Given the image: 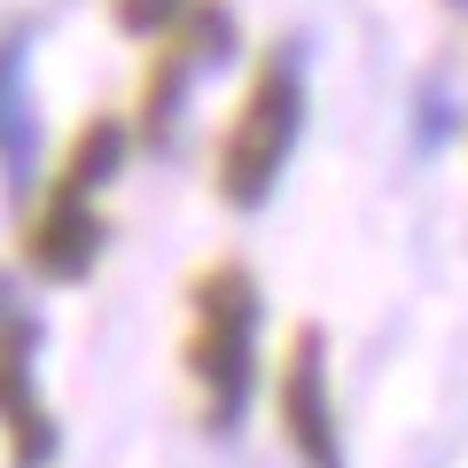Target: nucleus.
<instances>
[{"label":"nucleus","instance_id":"f257e3e1","mask_svg":"<svg viewBox=\"0 0 468 468\" xmlns=\"http://www.w3.org/2000/svg\"><path fill=\"white\" fill-rule=\"evenodd\" d=\"M187 375H196V399H203V430L227 437L250 406V375H258V282L242 266H211L196 282Z\"/></svg>","mask_w":468,"mask_h":468},{"label":"nucleus","instance_id":"f03ea898","mask_svg":"<svg viewBox=\"0 0 468 468\" xmlns=\"http://www.w3.org/2000/svg\"><path fill=\"white\" fill-rule=\"evenodd\" d=\"M297 133H304V63L289 48H273L258 63L250 94L227 125V149H218V196L234 211H258V203L282 187L289 156H297Z\"/></svg>","mask_w":468,"mask_h":468},{"label":"nucleus","instance_id":"7ed1b4c3","mask_svg":"<svg viewBox=\"0 0 468 468\" xmlns=\"http://www.w3.org/2000/svg\"><path fill=\"white\" fill-rule=\"evenodd\" d=\"M117 156H125V125H117V117H94V125L70 141V156H63V172H55L48 203H39L32 234H24V258H32L48 282H86V273H94L101 234H110V227H101V211H94V196L110 187Z\"/></svg>","mask_w":468,"mask_h":468},{"label":"nucleus","instance_id":"20e7f679","mask_svg":"<svg viewBox=\"0 0 468 468\" xmlns=\"http://www.w3.org/2000/svg\"><path fill=\"white\" fill-rule=\"evenodd\" d=\"M0 437L16 468L55 461V414L39 399V320L8 282H0Z\"/></svg>","mask_w":468,"mask_h":468},{"label":"nucleus","instance_id":"39448f33","mask_svg":"<svg viewBox=\"0 0 468 468\" xmlns=\"http://www.w3.org/2000/svg\"><path fill=\"white\" fill-rule=\"evenodd\" d=\"M282 437L304 468H344V421H335V390H328V335L297 328L282 367Z\"/></svg>","mask_w":468,"mask_h":468},{"label":"nucleus","instance_id":"423d86ee","mask_svg":"<svg viewBox=\"0 0 468 468\" xmlns=\"http://www.w3.org/2000/svg\"><path fill=\"white\" fill-rule=\"evenodd\" d=\"M227 48H234V24H227V8H218V0H187L180 16H172L165 55H156V70H149V101H141L156 141L172 133V117H180L187 86H196L211 63H227Z\"/></svg>","mask_w":468,"mask_h":468},{"label":"nucleus","instance_id":"0eeeda50","mask_svg":"<svg viewBox=\"0 0 468 468\" xmlns=\"http://www.w3.org/2000/svg\"><path fill=\"white\" fill-rule=\"evenodd\" d=\"M0 172H8V187H32V172H39V110H32L24 32L0 39Z\"/></svg>","mask_w":468,"mask_h":468},{"label":"nucleus","instance_id":"6e6552de","mask_svg":"<svg viewBox=\"0 0 468 468\" xmlns=\"http://www.w3.org/2000/svg\"><path fill=\"white\" fill-rule=\"evenodd\" d=\"M180 8L187 0H117V24H125V32H172Z\"/></svg>","mask_w":468,"mask_h":468}]
</instances>
